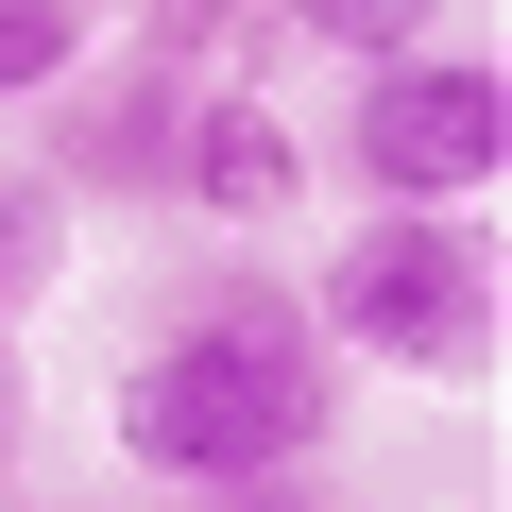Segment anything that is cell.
Instances as JSON below:
<instances>
[{"mask_svg":"<svg viewBox=\"0 0 512 512\" xmlns=\"http://www.w3.org/2000/svg\"><path fill=\"white\" fill-rule=\"evenodd\" d=\"M86 52H103V0H0V120H18V103H52Z\"/></svg>","mask_w":512,"mask_h":512,"instance_id":"6","label":"cell"},{"mask_svg":"<svg viewBox=\"0 0 512 512\" xmlns=\"http://www.w3.org/2000/svg\"><path fill=\"white\" fill-rule=\"evenodd\" d=\"M52 274H69V188L52 171H0V325H18Z\"/></svg>","mask_w":512,"mask_h":512,"instance_id":"8","label":"cell"},{"mask_svg":"<svg viewBox=\"0 0 512 512\" xmlns=\"http://www.w3.org/2000/svg\"><path fill=\"white\" fill-rule=\"evenodd\" d=\"M120 461L137 478H171V495H239V478H291V461H325L342 444V359H325V325H308V291H274V274H188L171 291V325L120 359Z\"/></svg>","mask_w":512,"mask_h":512,"instance_id":"1","label":"cell"},{"mask_svg":"<svg viewBox=\"0 0 512 512\" xmlns=\"http://www.w3.org/2000/svg\"><path fill=\"white\" fill-rule=\"evenodd\" d=\"M274 18L342 69H393V52H444V0H274Z\"/></svg>","mask_w":512,"mask_h":512,"instance_id":"7","label":"cell"},{"mask_svg":"<svg viewBox=\"0 0 512 512\" xmlns=\"http://www.w3.org/2000/svg\"><path fill=\"white\" fill-rule=\"evenodd\" d=\"M325 359H393V376H444L495 342V239L461 205H359V239L325 256V291H308Z\"/></svg>","mask_w":512,"mask_h":512,"instance_id":"2","label":"cell"},{"mask_svg":"<svg viewBox=\"0 0 512 512\" xmlns=\"http://www.w3.org/2000/svg\"><path fill=\"white\" fill-rule=\"evenodd\" d=\"M325 154L359 171V205H478L512 171V69L495 52H393V69H359Z\"/></svg>","mask_w":512,"mask_h":512,"instance_id":"3","label":"cell"},{"mask_svg":"<svg viewBox=\"0 0 512 512\" xmlns=\"http://www.w3.org/2000/svg\"><path fill=\"white\" fill-rule=\"evenodd\" d=\"M205 512H325V461H291V478H239V495H205Z\"/></svg>","mask_w":512,"mask_h":512,"instance_id":"9","label":"cell"},{"mask_svg":"<svg viewBox=\"0 0 512 512\" xmlns=\"http://www.w3.org/2000/svg\"><path fill=\"white\" fill-rule=\"evenodd\" d=\"M171 205H188V222H291V205H308V137L274 120V86H256V69H205V86H188Z\"/></svg>","mask_w":512,"mask_h":512,"instance_id":"5","label":"cell"},{"mask_svg":"<svg viewBox=\"0 0 512 512\" xmlns=\"http://www.w3.org/2000/svg\"><path fill=\"white\" fill-rule=\"evenodd\" d=\"M18 444H35V376H18V325H0V478H18Z\"/></svg>","mask_w":512,"mask_h":512,"instance_id":"10","label":"cell"},{"mask_svg":"<svg viewBox=\"0 0 512 512\" xmlns=\"http://www.w3.org/2000/svg\"><path fill=\"white\" fill-rule=\"evenodd\" d=\"M188 86L205 69H171V52H86L69 86H52V188H120V205H171V137H188Z\"/></svg>","mask_w":512,"mask_h":512,"instance_id":"4","label":"cell"}]
</instances>
